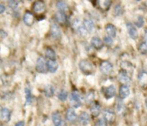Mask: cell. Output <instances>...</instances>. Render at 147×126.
I'll use <instances>...</instances> for the list:
<instances>
[{
  "label": "cell",
  "instance_id": "obj_1",
  "mask_svg": "<svg viewBox=\"0 0 147 126\" xmlns=\"http://www.w3.org/2000/svg\"><path fill=\"white\" fill-rule=\"evenodd\" d=\"M79 67L80 70L86 74H91L93 70V65L91 63L86 60H83L79 63Z\"/></svg>",
  "mask_w": 147,
  "mask_h": 126
},
{
  "label": "cell",
  "instance_id": "obj_2",
  "mask_svg": "<svg viewBox=\"0 0 147 126\" xmlns=\"http://www.w3.org/2000/svg\"><path fill=\"white\" fill-rule=\"evenodd\" d=\"M70 104L75 108H78V107H80L82 105L81 97H80V94L77 91L72 92L70 96Z\"/></svg>",
  "mask_w": 147,
  "mask_h": 126
},
{
  "label": "cell",
  "instance_id": "obj_3",
  "mask_svg": "<svg viewBox=\"0 0 147 126\" xmlns=\"http://www.w3.org/2000/svg\"><path fill=\"white\" fill-rule=\"evenodd\" d=\"M36 70L39 73H46L47 71V62L42 57H40L37 60L36 63Z\"/></svg>",
  "mask_w": 147,
  "mask_h": 126
},
{
  "label": "cell",
  "instance_id": "obj_4",
  "mask_svg": "<svg viewBox=\"0 0 147 126\" xmlns=\"http://www.w3.org/2000/svg\"><path fill=\"white\" fill-rule=\"evenodd\" d=\"M113 69V66L110 62L103 61L100 64V70L103 74H109L112 72Z\"/></svg>",
  "mask_w": 147,
  "mask_h": 126
},
{
  "label": "cell",
  "instance_id": "obj_5",
  "mask_svg": "<svg viewBox=\"0 0 147 126\" xmlns=\"http://www.w3.org/2000/svg\"><path fill=\"white\" fill-rule=\"evenodd\" d=\"M103 94H104V97L108 100H109V99L112 98V97L116 95V87L113 84H111L109 87H105V88L103 89Z\"/></svg>",
  "mask_w": 147,
  "mask_h": 126
},
{
  "label": "cell",
  "instance_id": "obj_6",
  "mask_svg": "<svg viewBox=\"0 0 147 126\" xmlns=\"http://www.w3.org/2000/svg\"><path fill=\"white\" fill-rule=\"evenodd\" d=\"M50 33H51V36L54 39H59L62 36L61 29L56 23H53L50 27Z\"/></svg>",
  "mask_w": 147,
  "mask_h": 126
},
{
  "label": "cell",
  "instance_id": "obj_7",
  "mask_svg": "<svg viewBox=\"0 0 147 126\" xmlns=\"http://www.w3.org/2000/svg\"><path fill=\"white\" fill-rule=\"evenodd\" d=\"M119 80L122 82L123 84H124L126 85V84H128L131 82V78L130 77L128 74L127 72L125 70H121L119 72Z\"/></svg>",
  "mask_w": 147,
  "mask_h": 126
},
{
  "label": "cell",
  "instance_id": "obj_8",
  "mask_svg": "<svg viewBox=\"0 0 147 126\" xmlns=\"http://www.w3.org/2000/svg\"><path fill=\"white\" fill-rule=\"evenodd\" d=\"M45 9V4L42 1H37L33 4V10L35 13L40 14L42 13Z\"/></svg>",
  "mask_w": 147,
  "mask_h": 126
},
{
  "label": "cell",
  "instance_id": "obj_9",
  "mask_svg": "<svg viewBox=\"0 0 147 126\" xmlns=\"http://www.w3.org/2000/svg\"><path fill=\"white\" fill-rule=\"evenodd\" d=\"M115 118H116V115H115V113L112 110L106 109V110L103 111V119L106 122L112 123V122L114 121Z\"/></svg>",
  "mask_w": 147,
  "mask_h": 126
},
{
  "label": "cell",
  "instance_id": "obj_10",
  "mask_svg": "<svg viewBox=\"0 0 147 126\" xmlns=\"http://www.w3.org/2000/svg\"><path fill=\"white\" fill-rule=\"evenodd\" d=\"M130 94V89L127 85L123 84L119 88V97L121 99H125Z\"/></svg>",
  "mask_w": 147,
  "mask_h": 126
},
{
  "label": "cell",
  "instance_id": "obj_11",
  "mask_svg": "<svg viewBox=\"0 0 147 126\" xmlns=\"http://www.w3.org/2000/svg\"><path fill=\"white\" fill-rule=\"evenodd\" d=\"M66 119L70 123H74L77 120V115L73 108H69L66 113Z\"/></svg>",
  "mask_w": 147,
  "mask_h": 126
},
{
  "label": "cell",
  "instance_id": "obj_12",
  "mask_svg": "<svg viewBox=\"0 0 147 126\" xmlns=\"http://www.w3.org/2000/svg\"><path fill=\"white\" fill-rule=\"evenodd\" d=\"M101 111V106L98 102L94 103L90 107V113L93 117H98Z\"/></svg>",
  "mask_w": 147,
  "mask_h": 126
},
{
  "label": "cell",
  "instance_id": "obj_13",
  "mask_svg": "<svg viewBox=\"0 0 147 126\" xmlns=\"http://www.w3.org/2000/svg\"><path fill=\"white\" fill-rule=\"evenodd\" d=\"M127 28L131 38L133 39V40H136L139 37V33H138L137 29L132 25V24H130V23L127 24Z\"/></svg>",
  "mask_w": 147,
  "mask_h": 126
},
{
  "label": "cell",
  "instance_id": "obj_14",
  "mask_svg": "<svg viewBox=\"0 0 147 126\" xmlns=\"http://www.w3.org/2000/svg\"><path fill=\"white\" fill-rule=\"evenodd\" d=\"M0 116H1V118L3 121L5 122V123H8L11 118V113H10L9 109L4 107L0 111Z\"/></svg>",
  "mask_w": 147,
  "mask_h": 126
},
{
  "label": "cell",
  "instance_id": "obj_15",
  "mask_svg": "<svg viewBox=\"0 0 147 126\" xmlns=\"http://www.w3.org/2000/svg\"><path fill=\"white\" fill-rule=\"evenodd\" d=\"M23 21H24V24L27 26H32L33 22H34V17H33V14L31 12H30V11H27L24 14Z\"/></svg>",
  "mask_w": 147,
  "mask_h": 126
},
{
  "label": "cell",
  "instance_id": "obj_16",
  "mask_svg": "<svg viewBox=\"0 0 147 126\" xmlns=\"http://www.w3.org/2000/svg\"><path fill=\"white\" fill-rule=\"evenodd\" d=\"M91 44L96 50H100L103 47V42L98 37H93L91 39Z\"/></svg>",
  "mask_w": 147,
  "mask_h": 126
},
{
  "label": "cell",
  "instance_id": "obj_17",
  "mask_svg": "<svg viewBox=\"0 0 147 126\" xmlns=\"http://www.w3.org/2000/svg\"><path fill=\"white\" fill-rule=\"evenodd\" d=\"M47 70L50 72H55L58 68V64L56 60H48L47 62Z\"/></svg>",
  "mask_w": 147,
  "mask_h": 126
},
{
  "label": "cell",
  "instance_id": "obj_18",
  "mask_svg": "<svg viewBox=\"0 0 147 126\" xmlns=\"http://www.w3.org/2000/svg\"><path fill=\"white\" fill-rule=\"evenodd\" d=\"M105 29H106V32L109 37H115L116 36V29L115 26L112 24H106Z\"/></svg>",
  "mask_w": 147,
  "mask_h": 126
},
{
  "label": "cell",
  "instance_id": "obj_19",
  "mask_svg": "<svg viewBox=\"0 0 147 126\" xmlns=\"http://www.w3.org/2000/svg\"><path fill=\"white\" fill-rule=\"evenodd\" d=\"M52 120H53V123H54L55 126H57L63 122L62 120L61 115H60V112L55 111L53 113L52 115Z\"/></svg>",
  "mask_w": 147,
  "mask_h": 126
},
{
  "label": "cell",
  "instance_id": "obj_20",
  "mask_svg": "<svg viewBox=\"0 0 147 126\" xmlns=\"http://www.w3.org/2000/svg\"><path fill=\"white\" fill-rule=\"evenodd\" d=\"M79 121L83 125H87L90 122V116L87 113H82L79 116Z\"/></svg>",
  "mask_w": 147,
  "mask_h": 126
},
{
  "label": "cell",
  "instance_id": "obj_21",
  "mask_svg": "<svg viewBox=\"0 0 147 126\" xmlns=\"http://www.w3.org/2000/svg\"><path fill=\"white\" fill-rule=\"evenodd\" d=\"M83 26L88 32H92L94 30V23L90 19H85L84 21H83Z\"/></svg>",
  "mask_w": 147,
  "mask_h": 126
},
{
  "label": "cell",
  "instance_id": "obj_22",
  "mask_svg": "<svg viewBox=\"0 0 147 126\" xmlns=\"http://www.w3.org/2000/svg\"><path fill=\"white\" fill-rule=\"evenodd\" d=\"M44 92H45V94L46 95V97H53L55 92V89L54 87H53V86L52 85V84H47V85L45 87Z\"/></svg>",
  "mask_w": 147,
  "mask_h": 126
},
{
  "label": "cell",
  "instance_id": "obj_23",
  "mask_svg": "<svg viewBox=\"0 0 147 126\" xmlns=\"http://www.w3.org/2000/svg\"><path fill=\"white\" fill-rule=\"evenodd\" d=\"M139 82L142 86L147 85V72H142L139 74Z\"/></svg>",
  "mask_w": 147,
  "mask_h": 126
},
{
  "label": "cell",
  "instance_id": "obj_24",
  "mask_svg": "<svg viewBox=\"0 0 147 126\" xmlns=\"http://www.w3.org/2000/svg\"><path fill=\"white\" fill-rule=\"evenodd\" d=\"M55 19L57 22L60 24H64L66 21V14L62 11H57L55 14Z\"/></svg>",
  "mask_w": 147,
  "mask_h": 126
},
{
  "label": "cell",
  "instance_id": "obj_25",
  "mask_svg": "<svg viewBox=\"0 0 147 126\" xmlns=\"http://www.w3.org/2000/svg\"><path fill=\"white\" fill-rule=\"evenodd\" d=\"M45 56L47 58L49 59V60H55L56 59V54L54 50L50 47H47L45 50Z\"/></svg>",
  "mask_w": 147,
  "mask_h": 126
},
{
  "label": "cell",
  "instance_id": "obj_26",
  "mask_svg": "<svg viewBox=\"0 0 147 126\" xmlns=\"http://www.w3.org/2000/svg\"><path fill=\"white\" fill-rule=\"evenodd\" d=\"M56 7L58 9L59 11H62V12H64L67 11L68 9V7H67V4L64 1H58L56 4Z\"/></svg>",
  "mask_w": 147,
  "mask_h": 126
},
{
  "label": "cell",
  "instance_id": "obj_27",
  "mask_svg": "<svg viewBox=\"0 0 147 126\" xmlns=\"http://www.w3.org/2000/svg\"><path fill=\"white\" fill-rule=\"evenodd\" d=\"M98 3L100 5V8L102 9H104L106 11H107L111 7V1H98Z\"/></svg>",
  "mask_w": 147,
  "mask_h": 126
},
{
  "label": "cell",
  "instance_id": "obj_28",
  "mask_svg": "<svg viewBox=\"0 0 147 126\" xmlns=\"http://www.w3.org/2000/svg\"><path fill=\"white\" fill-rule=\"evenodd\" d=\"M25 96H26V105H30L32 103V93L31 90L29 87L25 88Z\"/></svg>",
  "mask_w": 147,
  "mask_h": 126
},
{
  "label": "cell",
  "instance_id": "obj_29",
  "mask_svg": "<svg viewBox=\"0 0 147 126\" xmlns=\"http://www.w3.org/2000/svg\"><path fill=\"white\" fill-rule=\"evenodd\" d=\"M67 95H68L67 92L65 90H62L58 94L59 100H60L61 101H65L67 98Z\"/></svg>",
  "mask_w": 147,
  "mask_h": 126
},
{
  "label": "cell",
  "instance_id": "obj_30",
  "mask_svg": "<svg viewBox=\"0 0 147 126\" xmlns=\"http://www.w3.org/2000/svg\"><path fill=\"white\" fill-rule=\"evenodd\" d=\"M77 30L78 32L80 35L83 36V37H86V36L88 35V32L86 30V29L85 28L84 26L82 25V24L77 29Z\"/></svg>",
  "mask_w": 147,
  "mask_h": 126
},
{
  "label": "cell",
  "instance_id": "obj_31",
  "mask_svg": "<svg viewBox=\"0 0 147 126\" xmlns=\"http://www.w3.org/2000/svg\"><path fill=\"white\" fill-rule=\"evenodd\" d=\"M139 51L143 54H145L147 53V45L144 42H142L139 44Z\"/></svg>",
  "mask_w": 147,
  "mask_h": 126
},
{
  "label": "cell",
  "instance_id": "obj_32",
  "mask_svg": "<svg viewBox=\"0 0 147 126\" xmlns=\"http://www.w3.org/2000/svg\"><path fill=\"white\" fill-rule=\"evenodd\" d=\"M114 14L116 16H120L123 14V9L120 4H117L114 8Z\"/></svg>",
  "mask_w": 147,
  "mask_h": 126
},
{
  "label": "cell",
  "instance_id": "obj_33",
  "mask_svg": "<svg viewBox=\"0 0 147 126\" xmlns=\"http://www.w3.org/2000/svg\"><path fill=\"white\" fill-rule=\"evenodd\" d=\"M144 24V19L143 17H142V16L138 17L137 20H136V25L138 27H139V28H141V27H143Z\"/></svg>",
  "mask_w": 147,
  "mask_h": 126
},
{
  "label": "cell",
  "instance_id": "obj_34",
  "mask_svg": "<svg viewBox=\"0 0 147 126\" xmlns=\"http://www.w3.org/2000/svg\"><path fill=\"white\" fill-rule=\"evenodd\" d=\"M19 3L20 1H8V4H9V7L10 8H11L12 9H16L17 8L19 5Z\"/></svg>",
  "mask_w": 147,
  "mask_h": 126
},
{
  "label": "cell",
  "instance_id": "obj_35",
  "mask_svg": "<svg viewBox=\"0 0 147 126\" xmlns=\"http://www.w3.org/2000/svg\"><path fill=\"white\" fill-rule=\"evenodd\" d=\"M95 99V93L94 92L91 91V92H89L88 94H87V96H86V100H87L88 102H89V103H91L92 101H93Z\"/></svg>",
  "mask_w": 147,
  "mask_h": 126
},
{
  "label": "cell",
  "instance_id": "obj_36",
  "mask_svg": "<svg viewBox=\"0 0 147 126\" xmlns=\"http://www.w3.org/2000/svg\"><path fill=\"white\" fill-rule=\"evenodd\" d=\"M95 126H107V122L104 119H100L96 122Z\"/></svg>",
  "mask_w": 147,
  "mask_h": 126
},
{
  "label": "cell",
  "instance_id": "obj_37",
  "mask_svg": "<svg viewBox=\"0 0 147 126\" xmlns=\"http://www.w3.org/2000/svg\"><path fill=\"white\" fill-rule=\"evenodd\" d=\"M104 42L106 43L107 45H111V44H112V43H113V40H112L111 37H104Z\"/></svg>",
  "mask_w": 147,
  "mask_h": 126
},
{
  "label": "cell",
  "instance_id": "obj_38",
  "mask_svg": "<svg viewBox=\"0 0 147 126\" xmlns=\"http://www.w3.org/2000/svg\"><path fill=\"white\" fill-rule=\"evenodd\" d=\"M5 11V7L3 4H0V14H2Z\"/></svg>",
  "mask_w": 147,
  "mask_h": 126
},
{
  "label": "cell",
  "instance_id": "obj_39",
  "mask_svg": "<svg viewBox=\"0 0 147 126\" xmlns=\"http://www.w3.org/2000/svg\"><path fill=\"white\" fill-rule=\"evenodd\" d=\"M15 126H24V121H20L18 122L17 124L15 125Z\"/></svg>",
  "mask_w": 147,
  "mask_h": 126
},
{
  "label": "cell",
  "instance_id": "obj_40",
  "mask_svg": "<svg viewBox=\"0 0 147 126\" xmlns=\"http://www.w3.org/2000/svg\"><path fill=\"white\" fill-rule=\"evenodd\" d=\"M144 42L146 43L147 45V32H146L144 34Z\"/></svg>",
  "mask_w": 147,
  "mask_h": 126
},
{
  "label": "cell",
  "instance_id": "obj_41",
  "mask_svg": "<svg viewBox=\"0 0 147 126\" xmlns=\"http://www.w3.org/2000/svg\"><path fill=\"white\" fill-rule=\"evenodd\" d=\"M57 126H67V125H66V123H65L64 121H63L60 125H57Z\"/></svg>",
  "mask_w": 147,
  "mask_h": 126
},
{
  "label": "cell",
  "instance_id": "obj_42",
  "mask_svg": "<svg viewBox=\"0 0 147 126\" xmlns=\"http://www.w3.org/2000/svg\"><path fill=\"white\" fill-rule=\"evenodd\" d=\"M145 104H146V107L147 108V98H146V100H145Z\"/></svg>",
  "mask_w": 147,
  "mask_h": 126
}]
</instances>
